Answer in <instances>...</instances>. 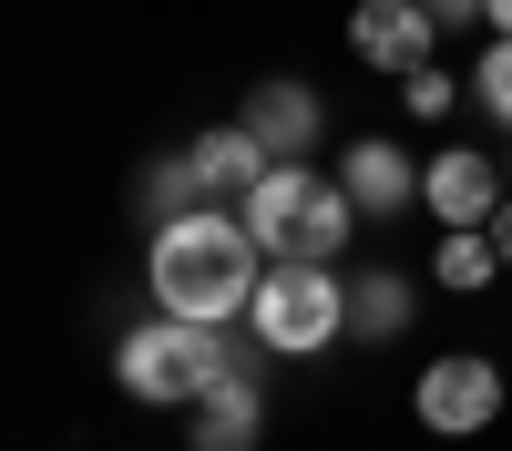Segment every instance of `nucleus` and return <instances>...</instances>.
<instances>
[{
	"label": "nucleus",
	"mask_w": 512,
	"mask_h": 451,
	"mask_svg": "<svg viewBox=\"0 0 512 451\" xmlns=\"http://www.w3.org/2000/svg\"><path fill=\"white\" fill-rule=\"evenodd\" d=\"M185 154H195L205 195H256V175H267V144H256L246 123H226V134H205V144H185Z\"/></svg>",
	"instance_id": "9b49d317"
},
{
	"label": "nucleus",
	"mask_w": 512,
	"mask_h": 451,
	"mask_svg": "<svg viewBox=\"0 0 512 451\" xmlns=\"http://www.w3.org/2000/svg\"><path fill=\"white\" fill-rule=\"evenodd\" d=\"M338 185H349V205H359V216H400V205L420 195L410 154H400L390 134H379V144H349V154H338Z\"/></svg>",
	"instance_id": "1a4fd4ad"
},
{
	"label": "nucleus",
	"mask_w": 512,
	"mask_h": 451,
	"mask_svg": "<svg viewBox=\"0 0 512 451\" xmlns=\"http://www.w3.org/2000/svg\"><path fill=\"white\" fill-rule=\"evenodd\" d=\"M236 216H246L256 246H267V267H338L359 205H349V185L308 175V164H267L256 195H236Z\"/></svg>",
	"instance_id": "f03ea898"
},
{
	"label": "nucleus",
	"mask_w": 512,
	"mask_h": 451,
	"mask_svg": "<svg viewBox=\"0 0 512 451\" xmlns=\"http://www.w3.org/2000/svg\"><path fill=\"white\" fill-rule=\"evenodd\" d=\"M492 410H502V369L492 359H431V369H420V421H431V431H482L492 421Z\"/></svg>",
	"instance_id": "423d86ee"
},
{
	"label": "nucleus",
	"mask_w": 512,
	"mask_h": 451,
	"mask_svg": "<svg viewBox=\"0 0 512 451\" xmlns=\"http://www.w3.org/2000/svg\"><path fill=\"white\" fill-rule=\"evenodd\" d=\"M420 308H410V277L400 267H369V277H349V339H400Z\"/></svg>",
	"instance_id": "f8f14e48"
},
{
	"label": "nucleus",
	"mask_w": 512,
	"mask_h": 451,
	"mask_svg": "<svg viewBox=\"0 0 512 451\" xmlns=\"http://www.w3.org/2000/svg\"><path fill=\"white\" fill-rule=\"evenodd\" d=\"M154 308L164 318H195V328H226L256 308V287H267V246L246 236V216H226V205H195V216L154 226Z\"/></svg>",
	"instance_id": "f257e3e1"
},
{
	"label": "nucleus",
	"mask_w": 512,
	"mask_h": 451,
	"mask_svg": "<svg viewBox=\"0 0 512 451\" xmlns=\"http://www.w3.org/2000/svg\"><path fill=\"white\" fill-rule=\"evenodd\" d=\"M492 267H502V246H492L482 226H451V236H441V287H482Z\"/></svg>",
	"instance_id": "4468645a"
},
{
	"label": "nucleus",
	"mask_w": 512,
	"mask_h": 451,
	"mask_svg": "<svg viewBox=\"0 0 512 451\" xmlns=\"http://www.w3.org/2000/svg\"><path fill=\"white\" fill-rule=\"evenodd\" d=\"M420 11H431V21L451 31V21H472V11H482V0H420Z\"/></svg>",
	"instance_id": "f3484780"
},
{
	"label": "nucleus",
	"mask_w": 512,
	"mask_h": 451,
	"mask_svg": "<svg viewBox=\"0 0 512 451\" xmlns=\"http://www.w3.org/2000/svg\"><path fill=\"white\" fill-rule=\"evenodd\" d=\"M472 93H482V113H492L502 134H512V41H492V52H482V72H472Z\"/></svg>",
	"instance_id": "2eb2a0df"
},
{
	"label": "nucleus",
	"mask_w": 512,
	"mask_h": 451,
	"mask_svg": "<svg viewBox=\"0 0 512 451\" xmlns=\"http://www.w3.org/2000/svg\"><path fill=\"white\" fill-rule=\"evenodd\" d=\"M195 205H216L205 175H195V154H154V164H144V216L175 226V216H195Z\"/></svg>",
	"instance_id": "ddd939ff"
},
{
	"label": "nucleus",
	"mask_w": 512,
	"mask_h": 451,
	"mask_svg": "<svg viewBox=\"0 0 512 451\" xmlns=\"http://www.w3.org/2000/svg\"><path fill=\"white\" fill-rule=\"evenodd\" d=\"M246 328H256L277 359H308V349H328V339H349V277H338V267H267Z\"/></svg>",
	"instance_id": "7ed1b4c3"
},
{
	"label": "nucleus",
	"mask_w": 512,
	"mask_h": 451,
	"mask_svg": "<svg viewBox=\"0 0 512 451\" xmlns=\"http://www.w3.org/2000/svg\"><path fill=\"white\" fill-rule=\"evenodd\" d=\"M318 93H308V82H256V93H246V134L256 144H267V164H297V154H308L318 144Z\"/></svg>",
	"instance_id": "6e6552de"
},
{
	"label": "nucleus",
	"mask_w": 512,
	"mask_h": 451,
	"mask_svg": "<svg viewBox=\"0 0 512 451\" xmlns=\"http://www.w3.org/2000/svg\"><path fill=\"white\" fill-rule=\"evenodd\" d=\"M492 246H502V267H512V205H502V216H492Z\"/></svg>",
	"instance_id": "6ab92c4d"
},
{
	"label": "nucleus",
	"mask_w": 512,
	"mask_h": 451,
	"mask_svg": "<svg viewBox=\"0 0 512 451\" xmlns=\"http://www.w3.org/2000/svg\"><path fill=\"white\" fill-rule=\"evenodd\" d=\"M400 93H410V113H420V123H441V113H451V72H410Z\"/></svg>",
	"instance_id": "dca6fc26"
},
{
	"label": "nucleus",
	"mask_w": 512,
	"mask_h": 451,
	"mask_svg": "<svg viewBox=\"0 0 512 451\" xmlns=\"http://www.w3.org/2000/svg\"><path fill=\"white\" fill-rule=\"evenodd\" d=\"M113 380L134 390L144 410H185L216 390V328H195V318H154L134 328V339L113 349Z\"/></svg>",
	"instance_id": "20e7f679"
},
{
	"label": "nucleus",
	"mask_w": 512,
	"mask_h": 451,
	"mask_svg": "<svg viewBox=\"0 0 512 451\" xmlns=\"http://www.w3.org/2000/svg\"><path fill=\"white\" fill-rule=\"evenodd\" d=\"M482 21H492V31H502V41H512V0H482Z\"/></svg>",
	"instance_id": "a211bd4d"
},
{
	"label": "nucleus",
	"mask_w": 512,
	"mask_h": 451,
	"mask_svg": "<svg viewBox=\"0 0 512 451\" xmlns=\"http://www.w3.org/2000/svg\"><path fill=\"white\" fill-rule=\"evenodd\" d=\"M256 431H267L256 380H216V390L195 400V451H256Z\"/></svg>",
	"instance_id": "9d476101"
},
{
	"label": "nucleus",
	"mask_w": 512,
	"mask_h": 451,
	"mask_svg": "<svg viewBox=\"0 0 512 451\" xmlns=\"http://www.w3.org/2000/svg\"><path fill=\"white\" fill-rule=\"evenodd\" d=\"M431 41H441V21L420 11V0H359L349 11V52L369 62V72H431Z\"/></svg>",
	"instance_id": "39448f33"
},
{
	"label": "nucleus",
	"mask_w": 512,
	"mask_h": 451,
	"mask_svg": "<svg viewBox=\"0 0 512 451\" xmlns=\"http://www.w3.org/2000/svg\"><path fill=\"white\" fill-rule=\"evenodd\" d=\"M420 205H431L441 226H492V216H502V175H492L472 144H451L431 175H420Z\"/></svg>",
	"instance_id": "0eeeda50"
}]
</instances>
